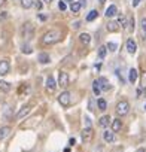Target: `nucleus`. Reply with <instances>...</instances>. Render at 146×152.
Instances as JSON below:
<instances>
[{
  "instance_id": "f257e3e1",
  "label": "nucleus",
  "mask_w": 146,
  "mask_h": 152,
  "mask_svg": "<svg viewBox=\"0 0 146 152\" xmlns=\"http://www.w3.org/2000/svg\"><path fill=\"white\" fill-rule=\"evenodd\" d=\"M60 39H61V31L60 30H49V31H46L43 34L42 42L45 45H52V43H57Z\"/></svg>"
},
{
  "instance_id": "f03ea898",
  "label": "nucleus",
  "mask_w": 146,
  "mask_h": 152,
  "mask_svg": "<svg viewBox=\"0 0 146 152\" xmlns=\"http://www.w3.org/2000/svg\"><path fill=\"white\" fill-rule=\"evenodd\" d=\"M33 34H34V27H33V24H31V23H26V24L23 26V28H21V36H23L26 40H30V39L33 37Z\"/></svg>"
},
{
  "instance_id": "7ed1b4c3",
  "label": "nucleus",
  "mask_w": 146,
  "mask_h": 152,
  "mask_svg": "<svg viewBox=\"0 0 146 152\" xmlns=\"http://www.w3.org/2000/svg\"><path fill=\"white\" fill-rule=\"evenodd\" d=\"M128 110H130V103H128L127 100H121V102L116 104V115L124 116V115L128 113Z\"/></svg>"
},
{
  "instance_id": "20e7f679",
  "label": "nucleus",
  "mask_w": 146,
  "mask_h": 152,
  "mask_svg": "<svg viewBox=\"0 0 146 152\" xmlns=\"http://www.w3.org/2000/svg\"><path fill=\"white\" fill-rule=\"evenodd\" d=\"M58 103H60L63 107H69L70 103H72V96H70V93H69V91L61 93V94L58 96Z\"/></svg>"
},
{
  "instance_id": "39448f33",
  "label": "nucleus",
  "mask_w": 146,
  "mask_h": 152,
  "mask_svg": "<svg viewBox=\"0 0 146 152\" xmlns=\"http://www.w3.org/2000/svg\"><path fill=\"white\" fill-rule=\"evenodd\" d=\"M82 142L84 143H90L93 139H94V130L91 128V127H85L84 130H82Z\"/></svg>"
},
{
  "instance_id": "423d86ee",
  "label": "nucleus",
  "mask_w": 146,
  "mask_h": 152,
  "mask_svg": "<svg viewBox=\"0 0 146 152\" xmlns=\"http://www.w3.org/2000/svg\"><path fill=\"white\" fill-rule=\"evenodd\" d=\"M57 85L61 87V88H67L69 87V75L66 72H60L58 73V84Z\"/></svg>"
},
{
  "instance_id": "0eeeda50",
  "label": "nucleus",
  "mask_w": 146,
  "mask_h": 152,
  "mask_svg": "<svg viewBox=\"0 0 146 152\" xmlns=\"http://www.w3.org/2000/svg\"><path fill=\"white\" fill-rule=\"evenodd\" d=\"M30 110H31V104H24L18 112H17V115H15V119L17 121H20V119H23L26 115H28L30 113Z\"/></svg>"
},
{
  "instance_id": "6e6552de",
  "label": "nucleus",
  "mask_w": 146,
  "mask_h": 152,
  "mask_svg": "<svg viewBox=\"0 0 146 152\" xmlns=\"http://www.w3.org/2000/svg\"><path fill=\"white\" fill-rule=\"evenodd\" d=\"M96 82H97L100 91H109V90H110V84H109V81H107L106 78H99Z\"/></svg>"
},
{
  "instance_id": "1a4fd4ad",
  "label": "nucleus",
  "mask_w": 146,
  "mask_h": 152,
  "mask_svg": "<svg viewBox=\"0 0 146 152\" xmlns=\"http://www.w3.org/2000/svg\"><path fill=\"white\" fill-rule=\"evenodd\" d=\"M9 70H11V64H9L8 60H2V61H0V76L8 75Z\"/></svg>"
},
{
  "instance_id": "9d476101",
  "label": "nucleus",
  "mask_w": 146,
  "mask_h": 152,
  "mask_svg": "<svg viewBox=\"0 0 146 152\" xmlns=\"http://www.w3.org/2000/svg\"><path fill=\"white\" fill-rule=\"evenodd\" d=\"M46 90H48L49 93H54V91L57 90V82H55V79L52 78L51 75L46 78Z\"/></svg>"
},
{
  "instance_id": "9b49d317",
  "label": "nucleus",
  "mask_w": 146,
  "mask_h": 152,
  "mask_svg": "<svg viewBox=\"0 0 146 152\" xmlns=\"http://www.w3.org/2000/svg\"><path fill=\"white\" fill-rule=\"evenodd\" d=\"M127 51L130 54H136V51H137V43H136V40L133 37H130L127 40Z\"/></svg>"
},
{
  "instance_id": "f8f14e48",
  "label": "nucleus",
  "mask_w": 146,
  "mask_h": 152,
  "mask_svg": "<svg viewBox=\"0 0 146 152\" xmlns=\"http://www.w3.org/2000/svg\"><path fill=\"white\" fill-rule=\"evenodd\" d=\"M118 14V8L115 6V5H110L107 9H106V17L107 18H112V17H115Z\"/></svg>"
},
{
  "instance_id": "ddd939ff",
  "label": "nucleus",
  "mask_w": 146,
  "mask_h": 152,
  "mask_svg": "<svg viewBox=\"0 0 146 152\" xmlns=\"http://www.w3.org/2000/svg\"><path fill=\"white\" fill-rule=\"evenodd\" d=\"M137 76H139V75H137V70H136V69H130V70H128V81H130L131 84H134V82L137 81Z\"/></svg>"
},
{
  "instance_id": "4468645a",
  "label": "nucleus",
  "mask_w": 146,
  "mask_h": 152,
  "mask_svg": "<svg viewBox=\"0 0 146 152\" xmlns=\"http://www.w3.org/2000/svg\"><path fill=\"white\" fill-rule=\"evenodd\" d=\"M37 60H39L40 64H48V63L51 61V58H49V55H48L46 52H40L39 57H37Z\"/></svg>"
},
{
  "instance_id": "2eb2a0df",
  "label": "nucleus",
  "mask_w": 146,
  "mask_h": 152,
  "mask_svg": "<svg viewBox=\"0 0 146 152\" xmlns=\"http://www.w3.org/2000/svg\"><path fill=\"white\" fill-rule=\"evenodd\" d=\"M11 134V127H0V140L6 139Z\"/></svg>"
},
{
  "instance_id": "dca6fc26",
  "label": "nucleus",
  "mask_w": 146,
  "mask_h": 152,
  "mask_svg": "<svg viewBox=\"0 0 146 152\" xmlns=\"http://www.w3.org/2000/svg\"><path fill=\"white\" fill-rule=\"evenodd\" d=\"M121 127H122V122H121V119H113V121H112V133H116V131H119V130H121Z\"/></svg>"
},
{
  "instance_id": "f3484780",
  "label": "nucleus",
  "mask_w": 146,
  "mask_h": 152,
  "mask_svg": "<svg viewBox=\"0 0 146 152\" xmlns=\"http://www.w3.org/2000/svg\"><path fill=\"white\" fill-rule=\"evenodd\" d=\"M103 139H104L106 143H112V142L115 140V136H113L112 131H104V133H103Z\"/></svg>"
},
{
  "instance_id": "a211bd4d",
  "label": "nucleus",
  "mask_w": 146,
  "mask_h": 152,
  "mask_svg": "<svg viewBox=\"0 0 146 152\" xmlns=\"http://www.w3.org/2000/svg\"><path fill=\"white\" fill-rule=\"evenodd\" d=\"M0 91L2 93H9L11 91V84L6 81H0Z\"/></svg>"
},
{
  "instance_id": "6ab92c4d",
  "label": "nucleus",
  "mask_w": 146,
  "mask_h": 152,
  "mask_svg": "<svg viewBox=\"0 0 146 152\" xmlns=\"http://www.w3.org/2000/svg\"><path fill=\"white\" fill-rule=\"evenodd\" d=\"M119 30V24L118 23H115V21H110L109 24H107V31H110V33H115V31H118Z\"/></svg>"
},
{
  "instance_id": "aec40b11",
  "label": "nucleus",
  "mask_w": 146,
  "mask_h": 152,
  "mask_svg": "<svg viewBox=\"0 0 146 152\" xmlns=\"http://www.w3.org/2000/svg\"><path fill=\"white\" fill-rule=\"evenodd\" d=\"M110 122H112V119H110V116H109V115L101 116V118H100V121H99V124H100L101 127H107Z\"/></svg>"
},
{
  "instance_id": "412c9836",
  "label": "nucleus",
  "mask_w": 146,
  "mask_h": 152,
  "mask_svg": "<svg viewBox=\"0 0 146 152\" xmlns=\"http://www.w3.org/2000/svg\"><path fill=\"white\" fill-rule=\"evenodd\" d=\"M79 40H81L84 45H88V43L91 42V36H90L88 33H82V34L79 36Z\"/></svg>"
},
{
  "instance_id": "4be33fe9",
  "label": "nucleus",
  "mask_w": 146,
  "mask_h": 152,
  "mask_svg": "<svg viewBox=\"0 0 146 152\" xmlns=\"http://www.w3.org/2000/svg\"><path fill=\"white\" fill-rule=\"evenodd\" d=\"M140 31H142L143 39H146V18L145 17L140 20Z\"/></svg>"
},
{
  "instance_id": "5701e85b",
  "label": "nucleus",
  "mask_w": 146,
  "mask_h": 152,
  "mask_svg": "<svg viewBox=\"0 0 146 152\" xmlns=\"http://www.w3.org/2000/svg\"><path fill=\"white\" fill-rule=\"evenodd\" d=\"M79 9H81L79 2H72V5H70V11H72L73 14H78V12H79Z\"/></svg>"
},
{
  "instance_id": "b1692460",
  "label": "nucleus",
  "mask_w": 146,
  "mask_h": 152,
  "mask_svg": "<svg viewBox=\"0 0 146 152\" xmlns=\"http://www.w3.org/2000/svg\"><path fill=\"white\" fill-rule=\"evenodd\" d=\"M140 84H142V91H145V97H146V72H143V73H142Z\"/></svg>"
},
{
  "instance_id": "393cba45",
  "label": "nucleus",
  "mask_w": 146,
  "mask_h": 152,
  "mask_svg": "<svg viewBox=\"0 0 146 152\" xmlns=\"http://www.w3.org/2000/svg\"><path fill=\"white\" fill-rule=\"evenodd\" d=\"M97 107H99V110H106V107H107L106 100L104 99H99L97 100Z\"/></svg>"
},
{
  "instance_id": "a878e982",
  "label": "nucleus",
  "mask_w": 146,
  "mask_h": 152,
  "mask_svg": "<svg viewBox=\"0 0 146 152\" xmlns=\"http://www.w3.org/2000/svg\"><path fill=\"white\" fill-rule=\"evenodd\" d=\"M33 3H34V0H21V6L24 9H30L33 6Z\"/></svg>"
},
{
  "instance_id": "bb28decb",
  "label": "nucleus",
  "mask_w": 146,
  "mask_h": 152,
  "mask_svg": "<svg viewBox=\"0 0 146 152\" xmlns=\"http://www.w3.org/2000/svg\"><path fill=\"white\" fill-rule=\"evenodd\" d=\"M97 15H99V12H97V11H91V12L87 15V21H88V23L94 21V20L97 18Z\"/></svg>"
},
{
  "instance_id": "cd10ccee",
  "label": "nucleus",
  "mask_w": 146,
  "mask_h": 152,
  "mask_svg": "<svg viewBox=\"0 0 146 152\" xmlns=\"http://www.w3.org/2000/svg\"><path fill=\"white\" fill-rule=\"evenodd\" d=\"M21 52H23V54H31V52H33V48H31L30 45L26 43V45L21 46Z\"/></svg>"
},
{
  "instance_id": "c85d7f7f",
  "label": "nucleus",
  "mask_w": 146,
  "mask_h": 152,
  "mask_svg": "<svg viewBox=\"0 0 146 152\" xmlns=\"http://www.w3.org/2000/svg\"><path fill=\"white\" fill-rule=\"evenodd\" d=\"M118 24H121V27L127 28V26H128V23H127V18H125L124 15H121V17L118 18Z\"/></svg>"
},
{
  "instance_id": "c756f323",
  "label": "nucleus",
  "mask_w": 146,
  "mask_h": 152,
  "mask_svg": "<svg viewBox=\"0 0 146 152\" xmlns=\"http://www.w3.org/2000/svg\"><path fill=\"white\" fill-rule=\"evenodd\" d=\"M93 93H94V96H97V97L101 94V91H100V88H99V85H97V82H96V81L93 82Z\"/></svg>"
},
{
  "instance_id": "7c9ffc66",
  "label": "nucleus",
  "mask_w": 146,
  "mask_h": 152,
  "mask_svg": "<svg viewBox=\"0 0 146 152\" xmlns=\"http://www.w3.org/2000/svg\"><path fill=\"white\" fill-rule=\"evenodd\" d=\"M116 48H118V45H116V43H113V42H109V43L106 45V49H109L110 52H115V51H116Z\"/></svg>"
},
{
  "instance_id": "2f4dec72",
  "label": "nucleus",
  "mask_w": 146,
  "mask_h": 152,
  "mask_svg": "<svg viewBox=\"0 0 146 152\" xmlns=\"http://www.w3.org/2000/svg\"><path fill=\"white\" fill-rule=\"evenodd\" d=\"M106 54H107L106 46H100V48H99V57H100V58H104V57H106Z\"/></svg>"
},
{
  "instance_id": "473e14b6",
  "label": "nucleus",
  "mask_w": 146,
  "mask_h": 152,
  "mask_svg": "<svg viewBox=\"0 0 146 152\" xmlns=\"http://www.w3.org/2000/svg\"><path fill=\"white\" fill-rule=\"evenodd\" d=\"M88 109H90L91 112H94V110H96V100H94L93 97H91V99H90V102H88Z\"/></svg>"
},
{
  "instance_id": "72a5a7b5",
  "label": "nucleus",
  "mask_w": 146,
  "mask_h": 152,
  "mask_svg": "<svg viewBox=\"0 0 146 152\" xmlns=\"http://www.w3.org/2000/svg\"><path fill=\"white\" fill-rule=\"evenodd\" d=\"M127 28H128V30H131V31L134 30V17H131V18H130V23H128Z\"/></svg>"
},
{
  "instance_id": "f704fd0d",
  "label": "nucleus",
  "mask_w": 146,
  "mask_h": 152,
  "mask_svg": "<svg viewBox=\"0 0 146 152\" xmlns=\"http://www.w3.org/2000/svg\"><path fill=\"white\" fill-rule=\"evenodd\" d=\"M33 6H34V8H36L37 11H40L43 5H42V2H40V0H34V3H33Z\"/></svg>"
},
{
  "instance_id": "c9c22d12",
  "label": "nucleus",
  "mask_w": 146,
  "mask_h": 152,
  "mask_svg": "<svg viewBox=\"0 0 146 152\" xmlns=\"http://www.w3.org/2000/svg\"><path fill=\"white\" fill-rule=\"evenodd\" d=\"M58 9H60V11H66V9H67L66 3H64V2H60V3H58Z\"/></svg>"
},
{
  "instance_id": "e433bc0d",
  "label": "nucleus",
  "mask_w": 146,
  "mask_h": 152,
  "mask_svg": "<svg viewBox=\"0 0 146 152\" xmlns=\"http://www.w3.org/2000/svg\"><path fill=\"white\" fill-rule=\"evenodd\" d=\"M84 121H85V127H91V119H90L88 116H85Z\"/></svg>"
},
{
  "instance_id": "4c0bfd02",
  "label": "nucleus",
  "mask_w": 146,
  "mask_h": 152,
  "mask_svg": "<svg viewBox=\"0 0 146 152\" xmlns=\"http://www.w3.org/2000/svg\"><path fill=\"white\" fill-rule=\"evenodd\" d=\"M37 17H39V20H40V21H46V20H48V17H46V15H43V14H39Z\"/></svg>"
},
{
  "instance_id": "58836bf2",
  "label": "nucleus",
  "mask_w": 146,
  "mask_h": 152,
  "mask_svg": "<svg viewBox=\"0 0 146 152\" xmlns=\"http://www.w3.org/2000/svg\"><path fill=\"white\" fill-rule=\"evenodd\" d=\"M75 143H76V139H75V137H70V140H69V145H70V146H73Z\"/></svg>"
},
{
  "instance_id": "ea45409f",
  "label": "nucleus",
  "mask_w": 146,
  "mask_h": 152,
  "mask_svg": "<svg viewBox=\"0 0 146 152\" xmlns=\"http://www.w3.org/2000/svg\"><path fill=\"white\" fill-rule=\"evenodd\" d=\"M8 17V12H2V14H0V20H5Z\"/></svg>"
},
{
  "instance_id": "a19ab883",
  "label": "nucleus",
  "mask_w": 146,
  "mask_h": 152,
  "mask_svg": "<svg viewBox=\"0 0 146 152\" xmlns=\"http://www.w3.org/2000/svg\"><path fill=\"white\" fill-rule=\"evenodd\" d=\"M79 5H81V8L82 6H87V0H79Z\"/></svg>"
},
{
  "instance_id": "79ce46f5",
  "label": "nucleus",
  "mask_w": 146,
  "mask_h": 152,
  "mask_svg": "<svg viewBox=\"0 0 146 152\" xmlns=\"http://www.w3.org/2000/svg\"><path fill=\"white\" fill-rule=\"evenodd\" d=\"M79 27H81V23L79 21H76L75 24H73V28H79Z\"/></svg>"
},
{
  "instance_id": "37998d69",
  "label": "nucleus",
  "mask_w": 146,
  "mask_h": 152,
  "mask_svg": "<svg viewBox=\"0 0 146 152\" xmlns=\"http://www.w3.org/2000/svg\"><path fill=\"white\" fill-rule=\"evenodd\" d=\"M139 3H140V0H133V6H134V8L139 6Z\"/></svg>"
},
{
  "instance_id": "c03bdc74",
  "label": "nucleus",
  "mask_w": 146,
  "mask_h": 152,
  "mask_svg": "<svg viewBox=\"0 0 146 152\" xmlns=\"http://www.w3.org/2000/svg\"><path fill=\"white\" fill-rule=\"evenodd\" d=\"M142 94H143V91H142V88H139V90H137V97H140Z\"/></svg>"
},
{
  "instance_id": "a18cd8bd",
  "label": "nucleus",
  "mask_w": 146,
  "mask_h": 152,
  "mask_svg": "<svg viewBox=\"0 0 146 152\" xmlns=\"http://www.w3.org/2000/svg\"><path fill=\"white\" fill-rule=\"evenodd\" d=\"M136 152H145V149H143V148H140V149H137Z\"/></svg>"
},
{
  "instance_id": "49530a36",
  "label": "nucleus",
  "mask_w": 146,
  "mask_h": 152,
  "mask_svg": "<svg viewBox=\"0 0 146 152\" xmlns=\"http://www.w3.org/2000/svg\"><path fill=\"white\" fill-rule=\"evenodd\" d=\"M43 2H45V3H48V5H49V3H51V2H52V0H43Z\"/></svg>"
},
{
  "instance_id": "de8ad7c7",
  "label": "nucleus",
  "mask_w": 146,
  "mask_h": 152,
  "mask_svg": "<svg viewBox=\"0 0 146 152\" xmlns=\"http://www.w3.org/2000/svg\"><path fill=\"white\" fill-rule=\"evenodd\" d=\"M3 3H5V0H0V6H2Z\"/></svg>"
},
{
  "instance_id": "09e8293b",
  "label": "nucleus",
  "mask_w": 146,
  "mask_h": 152,
  "mask_svg": "<svg viewBox=\"0 0 146 152\" xmlns=\"http://www.w3.org/2000/svg\"><path fill=\"white\" fill-rule=\"evenodd\" d=\"M99 2H100V3H104V2H106V0H99Z\"/></svg>"
},
{
  "instance_id": "8fccbe9b",
  "label": "nucleus",
  "mask_w": 146,
  "mask_h": 152,
  "mask_svg": "<svg viewBox=\"0 0 146 152\" xmlns=\"http://www.w3.org/2000/svg\"><path fill=\"white\" fill-rule=\"evenodd\" d=\"M64 2H73V0H64Z\"/></svg>"
},
{
  "instance_id": "3c124183",
  "label": "nucleus",
  "mask_w": 146,
  "mask_h": 152,
  "mask_svg": "<svg viewBox=\"0 0 146 152\" xmlns=\"http://www.w3.org/2000/svg\"><path fill=\"white\" fill-rule=\"evenodd\" d=\"M145 109H146V106H145Z\"/></svg>"
}]
</instances>
